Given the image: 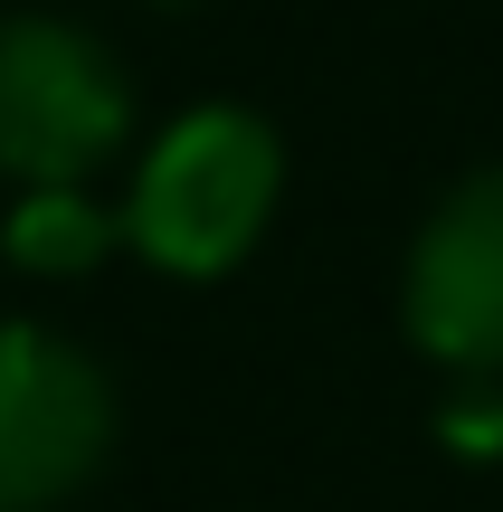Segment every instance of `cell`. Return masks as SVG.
<instances>
[{"label":"cell","instance_id":"cell-1","mask_svg":"<svg viewBox=\"0 0 503 512\" xmlns=\"http://www.w3.org/2000/svg\"><path fill=\"white\" fill-rule=\"evenodd\" d=\"M276 171H285V152L257 114L200 105L152 143L143 181L124 200V238L162 275H228L276 209Z\"/></svg>","mask_w":503,"mask_h":512},{"label":"cell","instance_id":"cell-2","mask_svg":"<svg viewBox=\"0 0 503 512\" xmlns=\"http://www.w3.org/2000/svg\"><path fill=\"white\" fill-rule=\"evenodd\" d=\"M133 124V86L67 19H0V171L76 190Z\"/></svg>","mask_w":503,"mask_h":512},{"label":"cell","instance_id":"cell-3","mask_svg":"<svg viewBox=\"0 0 503 512\" xmlns=\"http://www.w3.org/2000/svg\"><path fill=\"white\" fill-rule=\"evenodd\" d=\"M114 389L76 342L0 323V512H48L105 465Z\"/></svg>","mask_w":503,"mask_h":512},{"label":"cell","instance_id":"cell-4","mask_svg":"<svg viewBox=\"0 0 503 512\" xmlns=\"http://www.w3.org/2000/svg\"><path fill=\"white\" fill-rule=\"evenodd\" d=\"M409 313L418 351L447 370H503V162L456 181L409 247Z\"/></svg>","mask_w":503,"mask_h":512},{"label":"cell","instance_id":"cell-5","mask_svg":"<svg viewBox=\"0 0 503 512\" xmlns=\"http://www.w3.org/2000/svg\"><path fill=\"white\" fill-rule=\"evenodd\" d=\"M105 238H114V219L86 200V190H29V200L10 209V256H19V266H38V275L95 266Z\"/></svg>","mask_w":503,"mask_h":512}]
</instances>
